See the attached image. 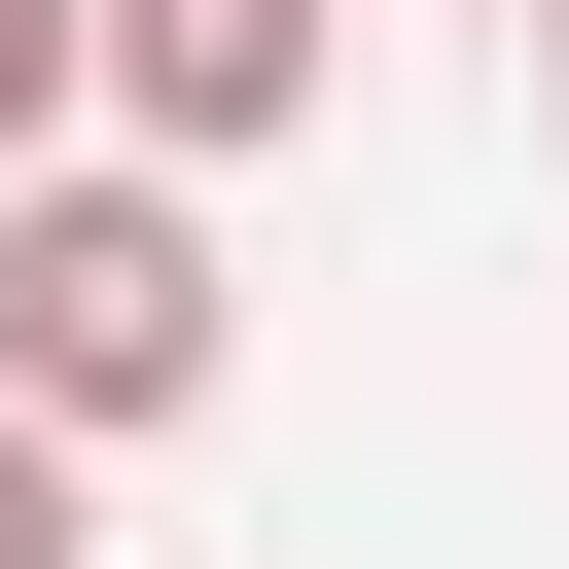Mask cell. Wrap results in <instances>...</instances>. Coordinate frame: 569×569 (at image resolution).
<instances>
[{
    "instance_id": "4",
    "label": "cell",
    "mask_w": 569,
    "mask_h": 569,
    "mask_svg": "<svg viewBox=\"0 0 569 569\" xmlns=\"http://www.w3.org/2000/svg\"><path fill=\"white\" fill-rule=\"evenodd\" d=\"M36 142H107V107H71V0H0V178H36Z\"/></svg>"
},
{
    "instance_id": "5",
    "label": "cell",
    "mask_w": 569,
    "mask_h": 569,
    "mask_svg": "<svg viewBox=\"0 0 569 569\" xmlns=\"http://www.w3.org/2000/svg\"><path fill=\"white\" fill-rule=\"evenodd\" d=\"M533 107H569V0H533Z\"/></svg>"
},
{
    "instance_id": "3",
    "label": "cell",
    "mask_w": 569,
    "mask_h": 569,
    "mask_svg": "<svg viewBox=\"0 0 569 569\" xmlns=\"http://www.w3.org/2000/svg\"><path fill=\"white\" fill-rule=\"evenodd\" d=\"M0 569H107V462L71 427H0Z\"/></svg>"
},
{
    "instance_id": "2",
    "label": "cell",
    "mask_w": 569,
    "mask_h": 569,
    "mask_svg": "<svg viewBox=\"0 0 569 569\" xmlns=\"http://www.w3.org/2000/svg\"><path fill=\"white\" fill-rule=\"evenodd\" d=\"M71 107L142 178H249V142H320V0H71Z\"/></svg>"
},
{
    "instance_id": "1",
    "label": "cell",
    "mask_w": 569,
    "mask_h": 569,
    "mask_svg": "<svg viewBox=\"0 0 569 569\" xmlns=\"http://www.w3.org/2000/svg\"><path fill=\"white\" fill-rule=\"evenodd\" d=\"M213 356H249V249H213V178H142V142H36V178H0V427L142 462V427H213Z\"/></svg>"
}]
</instances>
